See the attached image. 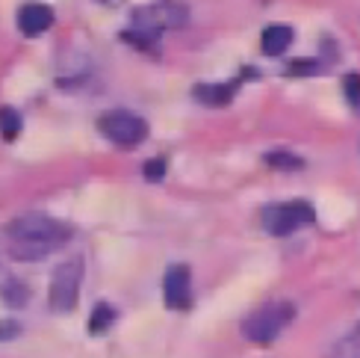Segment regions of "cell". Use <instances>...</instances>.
I'll use <instances>...</instances> for the list:
<instances>
[{"label": "cell", "instance_id": "6da1fadb", "mask_svg": "<svg viewBox=\"0 0 360 358\" xmlns=\"http://www.w3.org/2000/svg\"><path fill=\"white\" fill-rule=\"evenodd\" d=\"M6 237L12 243V258L36 261V258H44L48 252H53L56 246H63L71 237V228L65 226V222H56L51 216L30 214V216L9 222Z\"/></svg>", "mask_w": 360, "mask_h": 358}, {"label": "cell", "instance_id": "7a4b0ae2", "mask_svg": "<svg viewBox=\"0 0 360 358\" xmlns=\"http://www.w3.org/2000/svg\"><path fill=\"white\" fill-rule=\"evenodd\" d=\"M133 21V30H127L124 39L130 44H151L157 42V36L162 30H177L189 21V9L177 0H160V4H148V6H139L133 9L130 15Z\"/></svg>", "mask_w": 360, "mask_h": 358}, {"label": "cell", "instance_id": "3957f363", "mask_svg": "<svg viewBox=\"0 0 360 358\" xmlns=\"http://www.w3.org/2000/svg\"><path fill=\"white\" fill-rule=\"evenodd\" d=\"M295 317L292 302H269L243 323V335L251 344H272Z\"/></svg>", "mask_w": 360, "mask_h": 358}, {"label": "cell", "instance_id": "277c9868", "mask_svg": "<svg viewBox=\"0 0 360 358\" xmlns=\"http://www.w3.org/2000/svg\"><path fill=\"white\" fill-rule=\"evenodd\" d=\"M80 281H83V261L80 258H71L65 264H59L53 278H51V308L59 311V314L77 308Z\"/></svg>", "mask_w": 360, "mask_h": 358}, {"label": "cell", "instance_id": "5b68a950", "mask_svg": "<svg viewBox=\"0 0 360 358\" xmlns=\"http://www.w3.org/2000/svg\"><path fill=\"white\" fill-rule=\"evenodd\" d=\"M313 204L310 202H287V204H269L263 211V228L275 237H287L298 226L313 222Z\"/></svg>", "mask_w": 360, "mask_h": 358}, {"label": "cell", "instance_id": "8992f818", "mask_svg": "<svg viewBox=\"0 0 360 358\" xmlns=\"http://www.w3.org/2000/svg\"><path fill=\"white\" fill-rule=\"evenodd\" d=\"M98 128H101L103 137H110L118 145H136L148 137V122L139 116L127 113V110H115V113L101 116Z\"/></svg>", "mask_w": 360, "mask_h": 358}, {"label": "cell", "instance_id": "52a82bcc", "mask_svg": "<svg viewBox=\"0 0 360 358\" xmlns=\"http://www.w3.org/2000/svg\"><path fill=\"white\" fill-rule=\"evenodd\" d=\"M162 296H166V305L180 311L186 308L192 300V278H189V266L174 264L166 270V278H162Z\"/></svg>", "mask_w": 360, "mask_h": 358}, {"label": "cell", "instance_id": "ba28073f", "mask_svg": "<svg viewBox=\"0 0 360 358\" xmlns=\"http://www.w3.org/2000/svg\"><path fill=\"white\" fill-rule=\"evenodd\" d=\"M53 24V9L44 4H27L18 12V27L24 36H39Z\"/></svg>", "mask_w": 360, "mask_h": 358}, {"label": "cell", "instance_id": "9c48e42d", "mask_svg": "<svg viewBox=\"0 0 360 358\" xmlns=\"http://www.w3.org/2000/svg\"><path fill=\"white\" fill-rule=\"evenodd\" d=\"M260 42H263V54L266 56H278L292 44V30L287 24H272V27L263 30Z\"/></svg>", "mask_w": 360, "mask_h": 358}, {"label": "cell", "instance_id": "30bf717a", "mask_svg": "<svg viewBox=\"0 0 360 358\" xmlns=\"http://www.w3.org/2000/svg\"><path fill=\"white\" fill-rule=\"evenodd\" d=\"M236 95V86L233 83H201L195 86V98L201 104H210V107H224L231 104Z\"/></svg>", "mask_w": 360, "mask_h": 358}, {"label": "cell", "instance_id": "8fae6325", "mask_svg": "<svg viewBox=\"0 0 360 358\" xmlns=\"http://www.w3.org/2000/svg\"><path fill=\"white\" fill-rule=\"evenodd\" d=\"M325 358H360V323L325 352Z\"/></svg>", "mask_w": 360, "mask_h": 358}, {"label": "cell", "instance_id": "7c38bea8", "mask_svg": "<svg viewBox=\"0 0 360 358\" xmlns=\"http://www.w3.org/2000/svg\"><path fill=\"white\" fill-rule=\"evenodd\" d=\"M112 320H115L112 305L98 302L95 311H92V317H89V335H103V332H107L110 326H112Z\"/></svg>", "mask_w": 360, "mask_h": 358}, {"label": "cell", "instance_id": "4fadbf2b", "mask_svg": "<svg viewBox=\"0 0 360 358\" xmlns=\"http://www.w3.org/2000/svg\"><path fill=\"white\" fill-rule=\"evenodd\" d=\"M21 133V113L12 107H0V137L15 140Z\"/></svg>", "mask_w": 360, "mask_h": 358}, {"label": "cell", "instance_id": "5bb4252c", "mask_svg": "<svg viewBox=\"0 0 360 358\" xmlns=\"http://www.w3.org/2000/svg\"><path fill=\"white\" fill-rule=\"evenodd\" d=\"M266 163L272 169H283V172H298V169H304V160L302 157H295L290 152H269L266 154Z\"/></svg>", "mask_w": 360, "mask_h": 358}, {"label": "cell", "instance_id": "9a60e30c", "mask_svg": "<svg viewBox=\"0 0 360 358\" xmlns=\"http://www.w3.org/2000/svg\"><path fill=\"white\" fill-rule=\"evenodd\" d=\"M342 95H346L349 107L360 116V74H346L342 78Z\"/></svg>", "mask_w": 360, "mask_h": 358}, {"label": "cell", "instance_id": "2e32d148", "mask_svg": "<svg viewBox=\"0 0 360 358\" xmlns=\"http://www.w3.org/2000/svg\"><path fill=\"white\" fill-rule=\"evenodd\" d=\"M4 300L9 302V305H15V308H21V305H27V300H30V290L24 288V285H18V281H9V285H4Z\"/></svg>", "mask_w": 360, "mask_h": 358}, {"label": "cell", "instance_id": "e0dca14e", "mask_svg": "<svg viewBox=\"0 0 360 358\" xmlns=\"http://www.w3.org/2000/svg\"><path fill=\"white\" fill-rule=\"evenodd\" d=\"M322 71V63H316V59H292V63L287 66V74H319Z\"/></svg>", "mask_w": 360, "mask_h": 358}, {"label": "cell", "instance_id": "ac0fdd59", "mask_svg": "<svg viewBox=\"0 0 360 358\" xmlns=\"http://www.w3.org/2000/svg\"><path fill=\"white\" fill-rule=\"evenodd\" d=\"M142 175L148 178V181H162V178H166V160H162V157L148 160L145 169H142Z\"/></svg>", "mask_w": 360, "mask_h": 358}, {"label": "cell", "instance_id": "d6986e66", "mask_svg": "<svg viewBox=\"0 0 360 358\" xmlns=\"http://www.w3.org/2000/svg\"><path fill=\"white\" fill-rule=\"evenodd\" d=\"M18 332H21V326L15 320H0V340H12Z\"/></svg>", "mask_w": 360, "mask_h": 358}, {"label": "cell", "instance_id": "ffe728a7", "mask_svg": "<svg viewBox=\"0 0 360 358\" xmlns=\"http://www.w3.org/2000/svg\"><path fill=\"white\" fill-rule=\"evenodd\" d=\"M101 4H110V6H115V4H122V0H101Z\"/></svg>", "mask_w": 360, "mask_h": 358}]
</instances>
